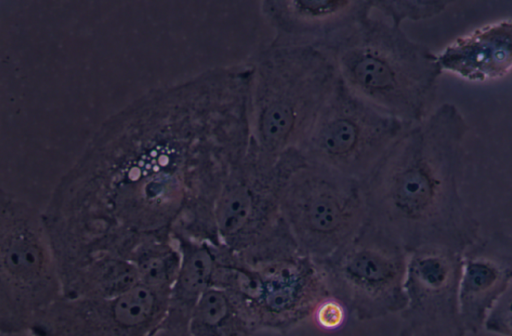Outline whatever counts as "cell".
<instances>
[{
	"mask_svg": "<svg viewBox=\"0 0 512 336\" xmlns=\"http://www.w3.org/2000/svg\"><path fill=\"white\" fill-rule=\"evenodd\" d=\"M466 122L445 103L412 125L362 181L368 219L408 253L440 246L463 252L480 224L461 194Z\"/></svg>",
	"mask_w": 512,
	"mask_h": 336,
	"instance_id": "1",
	"label": "cell"
},
{
	"mask_svg": "<svg viewBox=\"0 0 512 336\" xmlns=\"http://www.w3.org/2000/svg\"><path fill=\"white\" fill-rule=\"evenodd\" d=\"M326 52L340 80L377 109L409 124L428 117L442 69L400 26L370 16Z\"/></svg>",
	"mask_w": 512,
	"mask_h": 336,
	"instance_id": "2",
	"label": "cell"
},
{
	"mask_svg": "<svg viewBox=\"0 0 512 336\" xmlns=\"http://www.w3.org/2000/svg\"><path fill=\"white\" fill-rule=\"evenodd\" d=\"M213 286L234 295L256 332L286 334L330 296L316 262L301 251L283 218L250 247L228 251Z\"/></svg>",
	"mask_w": 512,
	"mask_h": 336,
	"instance_id": "3",
	"label": "cell"
},
{
	"mask_svg": "<svg viewBox=\"0 0 512 336\" xmlns=\"http://www.w3.org/2000/svg\"><path fill=\"white\" fill-rule=\"evenodd\" d=\"M251 135L261 152L279 157L298 148L338 80L328 52L270 41L249 58Z\"/></svg>",
	"mask_w": 512,
	"mask_h": 336,
	"instance_id": "4",
	"label": "cell"
},
{
	"mask_svg": "<svg viewBox=\"0 0 512 336\" xmlns=\"http://www.w3.org/2000/svg\"><path fill=\"white\" fill-rule=\"evenodd\" d=\"M63 296L58 262L43 216L4 194L0 222V332H29Z\"/></svg>",
	"mask_w": 512,
	"mask_h": 336,
	"instance_id": "5",
	"label": "cell"
},
{
	"mask_svg": "<svg viewBox=\"0 0 512 336\" xmlns=\"http://www.w3.org/2000/svg\"><path fill=\"white\" fill-rule=\"evenodd\" d=\"M408 256L399 241L367 218L352 239L314 261L330 296L355 319L370 321L405 308Z\"/></svg>",
	"mask_w": 512,
	"mask_h": 336,
	"instance_id": "6",
	"label": "cell"
},
{
	"mask_svg": "<svg viewBox=\"0 0 512 336\" xmlns=\"http://www.w3.org/2000/svg\"><path fill=\"white\" fill-rule=\"evenodd\" d=\"M280 210L301 251L314 260L343 246L368 218L362 181L308 161L290 176Z\"/></svg>",
	"mask_w": 512,
	"mask_h": 336,
	"instance_id": "7",
	"label": "cell"
},
{
	"mask_svg": "<svg viewBox=\"0 0 512 336\" xmlns=\"http://www.w3.org/2000/svg\"><path fill=\"white\" fill-rule=\"evenodd\" d=\"M412 125L377 109L339 78L297 149L308 162L364 181Z\"/></svg>",
	"mask_w": 512,
	"mask_h": 336,
	"instance_id": "8",
	"label": "cell"
},
{
	"mask_svg": "<svg viewBox=\"0 0 512 336\" xmlns=\"http://www.w3.org/2000/svg\"><path fill=\"white\" fill-rule=\"evenodd\" d=\"M305 162L296 148L270 157L251 137L246 153L231 164L217 200L221 244L240 252L268 234L282 219L281 199L290 176Z\"/></svg>",
	"mask_w": 512,
	"mask_h": 336,
	"instance_id": "9",
	"label": "cell"
},
{
	"mask_svg": "<svg viewBox=\"0 0 512 336\" xmlns=\"http://www.w3.org/2000/svg\"><path fill=\"white\" fill-rule=\"evenodd\" d=\"M170 292L139 284L113 297L62 296L32 324V336H152L162 326Z\"/></svg>",
	"mask_w": 512,
	"mask_h": 336,
	"instance_id": "10",
	"label": "cell"
},
{
	"mask_svg": "<svg viewBox=\"0 0 512 336\" xmlns=\"http://www.w3.org/2000/svg\"><path fill=\"white\" fill-rule=\"evenodd\" d=\"M462 253L440 246L409 253L399 336H465L459 299Z\"/></svg>",
	"mask_w": 512,
	"mask_h": 336,
	"instance_id": "11",
	"label": "cell"
},
{
	"mask_svg": "<svg viewBox=\"0 0 512 336\" xmlns=\"http://www.w3.org/2000/svg\"><path fill=\"white\" fill-rule=\"evenodd\" d=\"M370 0H265L259 11L276 45L327 50L371 16Z\"/></svg>",
	"mask_w": 512,
	"mask_h": 336,
	"instance_id": "12",
	"label": "cell"
},
{
	"mask_svg": "<svg viewBox=\"0 0 512 336\" xmlns=\"http://www.w3.org/2000/svg\"><path fill=\"white\" fill-rule=\"evenodd\" d=\"M511 285V235L494 232L463 251L459 299L467 332L484 328L489 312Z\"/></svg>",
	"mask_w": 512,
	"mask_h": 336,
	"instance_id": "13",
	"label": "cell"
},
{
	"mask_svg": "<svg viewBox=\"0 0 512 336\" xmlns=\"http://www.w3.org/2000/svg\"><path fill=\"white\" fill-rule=\"evenodd\" d=\"M437 58L442 71L470 81L506 75L512 69V20L487 24L458 37Z\"/></svg>",
	"mask_w": 512,
	"mask_h": 336,
	"instance_id": "14",
	"label": "cell"
},
{
	"mask_svg": "<svg viewBox=\"0 0 512 336\" xmlns=\"http://www.w3.org/2000/svg\"><path fill=\"white\" fill-rule=\"evenodd\" d=\"M172 235L180 250L181 262L170 290L168 310L161 327L188 329L196 304L213 287L220 245Z\"/></svg>",
	"mask_w": 512,
	"mask_h": 336,
	"instance_id": "15",
	"label": "cell"
},
{
	"mask_svg": "<svg viewBox=\"0 0 512 336\" xmlns=\"http://www.w3.org/2000/svg\"><path fill=\"white\" fill-rule=\"evenodd\" d=\"M140 284L136 266L129 260L105 255L91 259L63 280V296L113 297Z\"/></svg>",
	"mask_w": 512,
	"mask_h": 336,
	"instance_id": "16",
	"label": "cell"
},
{
	"mask_svg": "<svg viewBox=\"0 0 512 336\" xmlns=\"http://www.w3.org/2000/svg\"><path fill=\"white\" fill-rule=\"evenodd\" d=\"M188 330L192 336H252L256 330L227 289L213 286L196 304Z\"/></svg>",
	"mask_w": 512,
	"mask_h": 336,
	"instance_id": "17",
	"label": "cell"
},
{
	"mask_svg": "<svg viewBox=\"0 0 512 336\" xmlns=\"http://www.w3.org/2000/svg\"><path fill=\"white\" fill-rule=\"evenodd\" d=\"M130 261L137 268L140 284L170 292L179 270L181 253L172 233L155 234L139 243Z\"/></svg>",
	"mask_w": 512,
	"mask_h": 336,
	"instance_id": "18",
	"label": "cell"
},
{
	"mask_svg": "<svg viewBox=\"0 0 512 336\" xmlns=\"http://www.w3.org/2000/svg\"><path fill=\"white\" fill-rule=\"evenodd\" d=\"M448 2L445 1H372V8L400 26L403 21H420L440 14Z\"/></svg>",
	"mask_w": 512,
	"mask_h": 336,
	"instance_id": "19",
	"label": "cell"
},
{
	"mask_svg": "<svg viewBox=\"0 0 512 336\" xmlns=\"http://www.w3.org/2000/svg\"><path fill=\"white\" fill-rule=\"evenodd\" d=\"M484 328L500 336H512V285L489 312Z\"/></svg>",
	"mask_w": 512,
	"mask_h": 336,
	"instance_id": "20",
	"label": "cell"
},
{
	"mask_svg": "<svg viewBox=\"0 0 512 336\" xmlns=\"http://www.w3.org/2000/svg\"><path fill=\"white\" fill-rule=\"evenodd\" d=\"M348 313L342 302L333 296H328L317 305L312 317L320 328L333 331L344 324Z\"/></svg>",
	"mask_w": 512,
	"mask_h": 336,
	"instance_id": "21",
	"label": "cell"
},
{
	"mask_svg": "<svg viewBox=\"0 0 512 336\" xmlns=\"http://www.w3.org/2000/svg\"><path fill=\"white\" fill-rule=\"evenodd\" d=\"M152 336H192L188 329H171L160 327Z\"/></svg>",
	"mask_w": 512,
	"mask_h": 336,
	"instance_id": "22",
	"label": "cell"
}]
</instances>
